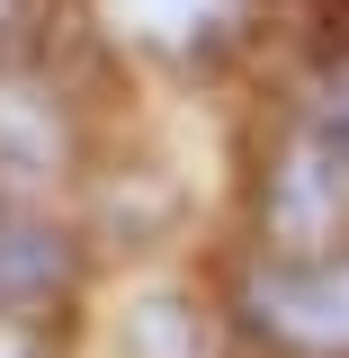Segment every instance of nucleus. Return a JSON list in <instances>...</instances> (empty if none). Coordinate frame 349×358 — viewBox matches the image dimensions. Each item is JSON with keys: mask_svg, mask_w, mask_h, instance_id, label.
<instances>
[{"mask_svg": "<svg viewBox=\"0 0 349 358\" xmlns=\"http://www.w3.org/2000/svg\"><path fill=\"white\" fill-rule=\"evenodd\" d=\"M0 358H45V331H27V322H0Z\"/></svg>", "mask_w": 349, "mask_h": 358, "instance_id": "6", "label": "nucleus"}, {"mask_svg": "<svg viewBox=\"0 0 349 358\" xmlns=\"http://www.w3.org/2000/svg\"><path fill=\"white\" fill-rule=\"evenodd\" d=\"M126 358H206V322L188 296H143L126 313Z\"/></svg>", "mask_w": 349, "mask_h": 358, "instance_id": "5", "label": "nucleus"}, {"mask_svg": "<svg viewBox=\"0 0 349 358\" xmlns=\"http://www.w3.org/2000/svg\"><path fill=\"white\" fill-rule=\"evenodd\" d=\"M242 313H251L260 341H278V350H296V358H349V251L251 268Z\"/></svg>", "mask_w": 349, "mask_h": 358, "instance_id": "1", "label": "nucleus"}, {"mask_svg": "<svg viewBox=\"0 0 349 358\" xmlns=\"http://www.w3.org/2000/svg\"><path fill=\"white\" fill-rule=\"evenodd\" d=\"M72 143H63V108L36 81H9L0 72V188H45L63 179Z\"/></svg>", "mask_w": 349, "mask_h": 358, "instance_id": "4", "label": "nucleus"}, {"mask_svg": "<svg viewBox=\"0 0 349 358\" xmlns=\"http://www.w3.org/2000/svg\"><path fill=\"white\" fill-rule=\"evenodd\" d=\"M341 171H349L341 143H322V134H296L278 152V171H269V242H278V260L341 251V215H349V179Z\"/></svg>", "mask_w": 349, "mask_h": 358, "instance_id": "2", "label": "nucleus"}, {"mask_svg": "<svg viewBox=\"0 0 349 358\" xmlns=\"http://www.w3.org/2000/svg\"><path fill=\"white\" fill-rule=\"evenodd\" d=\"M72 233H54L36 215H0V322H27L36 331L45 313L72 296Z\"/></svg>", "mask_w": 349, "mask_h": 358, "instance_id": "3", "label": "nucleus"}]
</instances>
